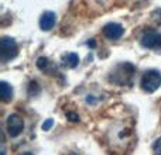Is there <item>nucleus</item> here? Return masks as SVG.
Returning a JSON list of instances; mask_svg holds the SVG:
<instances>
[{
  "label": "nucleus",
  "mask_w": 161,
  "mask_h": 155,
  "mask_svg": "<svg viewBox=\"0 0 161 155\" xmlns=\"http://www.w3.org/2000/svg\"><path fill=\"white\" fill-rule=\"evenodd\" d=\"M134 67L129 62L120 64L116 67V69L112 72L110 80H113L116 85H130L133 82V76H134Z\"/></svg>",
  "instance_id": "f257e3e1"
},
{
  "label": "nucleus",
  "mask_w": 161,
  "mask_h": 155,
  "mask_svg": "<svg viewBox=\"0 0 161 155\" xmlns=\"http://www.w3.org/2000/svg\"><path fill=\"white\" fill-rule=\"evenodd\" d=\"M17 54H19V48H17L16 41L10 37H3L0 41V59L3 64L16 58Z\"/></svg>",
  "instance_id": "f03ea898"
},
{
  "label": "nucleus",
  "mask_w": 161,
  "mask_h": 155,
  "mask_svg": "<svg viewBox=\"0 0 161 155\" xmlns=\"http://www.w3.org/2000/svg\"><path fill=\"white\" fill-rule=\"evenodd\" d=\"M142 89L147 93H153L161 86V73L158 71H147L144 75L142 76Z\"/></svg>",
  "instance_id": "7ed1b4c3"
},
{
  "label": "nucleus",
  "mask_w": 161,
  "mask_h": 155,
  "mask_svg": "<svg viewBox=\"0 0 161 155\" xmlns=\"http://www.w3.org/2000/svg\"><path fill=\"white\" fill-rule=\"evenodd\" d=\"M140 44L144 48H150V50H161V33L147 31L143 34Z\"/></svg>",
  "instance_id": "20e7f679"
},
{
  "label": "nucleus",
  "mask_w": 161,
  "mask_h": 155,
  "mask_svg": "<svg viewBox=\"0 0 161 155\" xmlns=\"http://www.w3.org/2000/svg\"><path fill=\"white\" fill-rule=\"evenodd\" d=\"M24 121L19 114H10L7 119V131L10 137H17L23 133Z\"/></svg>",
  "instance_id": "39448f33"
},
{
  "label": "nucleus",
  "mask_w": 161,
  "mask_h": 155,
  "mask_svg": "<svg viewBox=\"0 0 161 155\" xmlns=\"http://www.w3.org/2000/svg\"><path fill=\"white\" fill-rule=\"evenodd\" d=\"M125 33V28L116 23H109L103 27V35L108 40H119Z\"/></svg>",
  "instance_id": "423d86ee"
},
{
  "label": "nucleus",
  "mask_w": 161,
  "mask_h": 155,
  "mask_svg": "<svg viewBox=\"0 0 161 155\" xmlns=\"http://www.w3.org/2000/svg\"><path fill=\"white\" fill-rule=\"evenodd\" d=\"M55 21H57L55 13H53V11H45L41 16V19H40V28H41L42 31H50V30H53V27L55 25Z\"/></svg>",
  "instance_id": "0eeeda50"
},
{
  "label": "nucleus",
  "mask_w": 161,
  "mask_h": 155,
  "mask_svg": "<svg viewBox=\"0 0 161 155\" xmlns=\"http://www.w3.org/2000/svg\"><path fill=\"white\" fill-rule=\"evenodd\" d=\"M0 99L4 103L10 102V100L13 99V89H11V86L8 85L7 82H4V80L0 83Z\"/></svg>",
  "instance_id": "6e6552de"
},
{
  "label": "nucleus",
  "mask_w": 161,
  "mask_h": 155,
  "mask_svg": "<svg viewBox=\"0 0 161 155\" xmlns=\"http://www.w3.org/2000/svg\"><path fill=\"white\" fill-rule=\"evenodd\" d=\"M62 64L67 68H76L79 64V58L75 52H68L62 56Z\"/></svg>",
  "instance_id": "1a4fd4ad"
},
{
  "label": "nucleus",
  "mask_w": 161,
  "mask_h": 155,
  "mask_svg": "<svg viewBox=\"0 0 161 155\" xmlns=\"http://www.w3.org/2000/svg\"><path fill=\"white\" fill-rule=\"evenodd\" d=\"M48 64H50V61H48L47 58H44V56H42V58H40L38 61H37V67H38L41 71H45V68L48 67Z\"/></svg>",
  "instance_id": "9d476101"
},
{
  "label": "nucleus",
  "mask_w": 161,
  "mask_h": 155,
  "mask_svg": "<svg viewBox=\"0 0 161 155\" xmlns=\"http://www.w3.org/2000/svg\"><path fill=\"white\" fill-rule=\"evenodd\" d=\"M153 150L156 154H161V137L153 144Z\"/></svg>",
  "instance_id": "9b49d317"
},
{
  "label": "nucleus",
  "mask_w": 161,
  "mask_h": 155,
  "mask_svg": "<svg viewBox=\"0 0 161 155\" xmlns=\"http://www.w3.org/2000/svg\"><path fill=\"white\" fill-rule=\"evenodd\" d=\"M53 126H54V120H53V119H48L47 121L42 124V130H44V131H48L51 127H53Z\"/></svg>",
  "instance_id": "f8f14e48"
},
{
  "label": "nucleus",
  "mask_w": 161,
  "mask_h": 155,
  "mask_svg": "<svg viewBox=\"0 0 161 155\" xmlns=\"http://www.w3.org/2000/svg\"><path fill=\"white\" fill-rule=\"evenodd\" d=\"M67 119L69 120V121H78V114H75V113H68L67 114Z\"/></svg>",
  "instance_id": "ddd939ff"
},
{
  "label": "nucleus",
  "mask_w": 161,
  "mask_h": 155,
  "mask_svg": "<svg viewBox=\"0 0 161 155\" xmlns=\"http://www.w3.org/2000/svg\"><path fill=\"white\" fill-rule=\"evenodd\" d=\"M88 45H89V47H95V41H89Z\"/></svg>",
  "instance_id": "4468645a"
}]
</instances>
